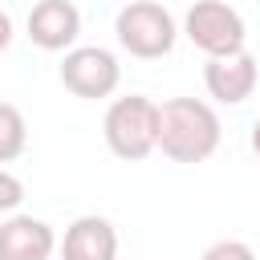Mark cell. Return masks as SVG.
Wrapping results in <instances>:
<instances>
[{
    "mask_svg": "<svg viewBox=\"0 0 260 260\" xmlns=\"http://www.w3.org/2000/svg\"><path fill=\"white\" fill-rule=\"evenodd\" d=\"M219 114L199 98H171L158 106V150L171 162H203L219 150Z\"/></svg>",
    "mask_w": 260,
    "mask_h": 260,
    "instance_id": "6da1fadb",
    "label": "cell"
},
{
    "mask_svg": "<svg viewBox=\"0 0 260 260\" xmlns=\"http://www.w3.org/2000/svg\"><path fill=\"white\" fill-rule=\"evenodd\" d=\"M102 130H106V146L118 158L142 162L150 150H158V102H150L142 93L118 98V102H110Z\"/></svg>",
    "mask_w": 260,
    "mask_h": 260,
    "instance_id": "7a4b0ae2",
    "label": "cell"
},
{
    "mask_svg": "<svg viewBox=\"0 0 260 260\" xmlns=\"http://www.w3.org/2000/svg\"><path fill=\"white\" fill-rule=\"evenodd\" d=\"M114 32H118V45L130 53V57H142V61H154V57H167L175 49V16L154 4V0H130L118 20H114Z\"/></svg>",
    "mask_w": 260,
    "mask_h": 260,
    "instance_id": "3957f363",
    "label": "cell"
},
{
    "mask_svg": "<svg viewBox=\"0 0 260 260\" xmlns=\"http://www.w3.org/2000/svg\"><path fill=\"white\" fill-rule=\"evenodd\" d=\"M183 32L195 49H203L207 57H228V53H240L244 41H248V28H244V16L223 4V0H195L187 8V20H183Z\"/></svg>",
    "mask_w": 260,
    "mask_h": 260,
    "instance_id": "277c9868",
    "label": "cell"
},
{
    "mask_svg": "<svg viewBox=\"0 0 260 260\" xmlns=\"http://www.w3.org/2000/svg\"><path fill=\"white\" fill-rule=\"evenodd\" d=\"M122 81V65L110 49L102 45H81V49H69L65 61H61V85L73 93V98H85V102H98V98H110Z\"/></svg>",
    "mask_w": 260,
    "mask_h": 260,
    "instance_id": "5b68a950",
    "label": "cell"
},
{
    "mask_svg": "<svg viewBox=\"0 0 260 260\" xmlns=\"http://www.w3.org/2000/svg\"><path fill=\"white\" fill-rule=\"evenodd\" d=\"M256 81H260V65L252 53H228V57H207L203 65V85L215 102L223 106H240L256 93Z\"/></svg>",
    "mask_w": 260,
    "mask_h": 260,
    "instance_id": "8992f818",
    "label": "cell"
},
{
    "mask_svg": "<svg viewBox=\"0 0 260 260\" xmlns=\"http://www.w3.org/2000/svg\"><path fill=\"white\" fill-rule=\"evenodd\" d=\"M81 37V12L73 0H37L28 12V41L45 53H69Z\"/></svg>",
    "mask_w": 260,
    "mask_h": 260,
    "instance_id": "52a82bcc",
    "label": "cell"
},
{
    "mask_svg": "<svg viewBox=\"0 0 260 260\" xmlns=\"http://www.w3.org/2000/svg\"><path fill=\"white\" fill-rule=\"evenodd\" d=\"M57 236L37 215H8L0 223V260H49Z\"/></svg>",
    "mask_w": 260,
    "mask_h": 260,
    "instance_id": "ba28073f",
    "label": "cell"
},
{
    "mask_svg": "<svg viewBox=\"0 0 260 260\" xmlns=\"http://www.w3.org/2000/svg\"><path fill=\"white\" fill-rule=\"evenodd\" d=\"M61 260H118V232L102 215H81L65 228Z\"/></svg>",
    "mask_w": 260,
    "mask_h": 260,
    "instance_id": "9c48e42d",
    "label": "cell"
},
{
    "mask_svg": "<svg viewBox=\"0 0 260 260\" xmlns=\"http://www.w3.org/2000/svg\"><path fill=\"white\" fill-rule=\"evenodd\" d=\"M28 142V126H24V114L12 106V102H0V162H12Z\"/></svg>",
    "mask_w": 260,
    "mask_h": 260,
    "instance_id": "30bf717a",
    "label": "cell"
},
{
    "mask_svg": "<svg viewBox=\"0 0 260 260\" xmlns=\"http://www.w3.org/2000/svg\"><path fill=\"white\" fill-rule=\"evenodd\" d=\"M199 260H256V252H252L244 240H219V244H211Z\"/></svg>",
    "mask_w": 260,
    "mask_h": 260,
    "instance_id": "8fae6325",
    "label": "cell"
},
{
    "mask_svg": "<svg viewBox=\"0 0 260 260\" xmlns=\"http://www.w3.org/2000/svg\"><path fill=\"white\" fill-rule=\"evenodd\" d=\"M20 199H24V183H20L16 175L0 171V211H16Z\"/></svg>",
    "mask_w": 260,
    "mask_h": 260,
    "instance_id": "7c38bea8",
    "label": "cell"
},
{
    "mask_svg": "<svg viewBox=\"0 0 260 260\" xmlns=\"http://www.w3.org/2000/svg\"><path fill=\"white\" fill-rule=\"evenodd\" d=\"M8 45H12V16L0 8V53H4Z\"/></svg>",
    "mask_w": 260,
    "mask_h": 260,
    "instance_id": "4fadbf2b",
    "label": "cell"
},
{
    "mask_svg": "<svg viewBox=\"0 0 260 260\" xmlns=\"http://www.w3.org/2000/svg\"><path fill=\"white\" fill-rule=\"evenodd\" d=\"M252 154L260 158V118H256V126H252Z\"/></svg>",
    "mask_w": 260,
    "mask_h": 260,
    "instance_id": "5bb4252c",
    "label": "cell"
}]
</instances>
